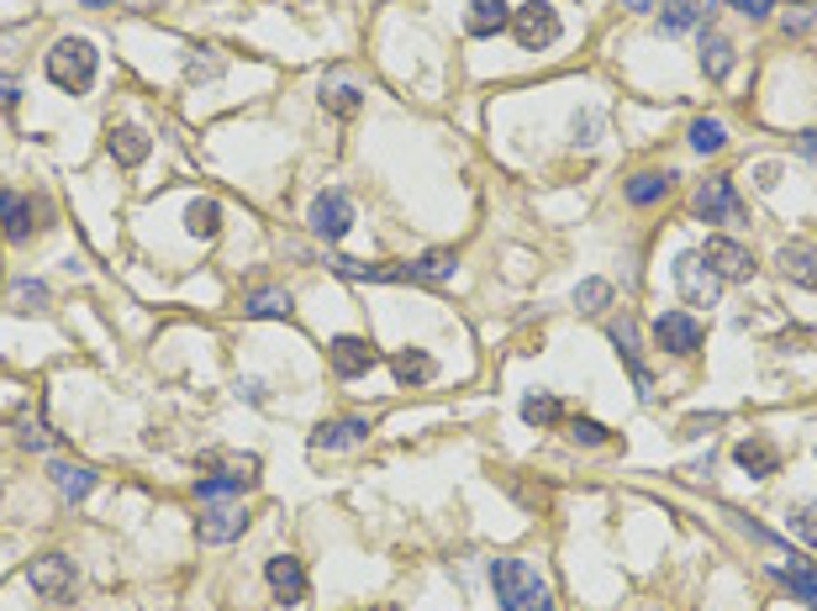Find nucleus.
Instances as JSON below:
<instances>
[{
    "label": "nucleus",
    "instance_id": "obj_1",
    "mask_svg": "<svg viewBox=\"0 0 817 611\" xmlns=\"http://www.w3.org/2000/svg\"><path fill=\"white\" fill-rule=\"evenodd\" d=\"M491 586H496L502 611H553L549 586H544L538 569L523 565V559H496V565H491Z\"/></svg>",
    "mask_w": 817,
    "mask_h": 611
},
{
    "label": "nucleus",
    "instance_id": "obj_2",
    "mask_svg": "<svg viewBox=\"0 0 817 611\" xmlns=\"http://www.w3.org/2000/svg\"><path fill=\"white\" fill-rule=\"evenodd\" d=\"M96 64H100L96 43H85V37H58L53 53H49V79L58 85V90L85 95L90 85H96Z\"/></svg>",
    "mask_w": 817,
    "mask_h": 611
},
{
    "label": "nucleus",
    "instance_id": "obj_3",
    "mask_svg": "<svg viewBox=\"0 0 817 611\" xmlns=\"http://www.w3.org/2000/svg\"><path fill=\"white\" fill-rule=\"evenodd\" d=\"M559 32H565V22H559V11H553L549 0H528V6H517V11H512V37L528 47V53L553 47V43H559Z\"/></svg>",
    "mask_w": 817,
    "mask_h": 611
},
{
    "label": "nucleus",
    "instance_id": "obj_4",
    "mask_svg": "<svg viewBox=\"0 0 817 611\" xmlns=\"http://www.w3.org/2000/svg\"><path fill=\"white\" fill-rule=\"evenodd\" d=\"M675 290H680V301L686 306H718L722 280L707 269L701 254H680V259H675Z\"/></svg>",
    "mask_w": 817,
    "mask_h": 611
},
{
    "label": "nucleus",
    "instance_id": "obj_5",
    "mask_svg": "<svg viewBox=\"0 0 817 611\" xmlns=\"http://www.w3.org/2000/svg\"><path fill=\"white\" fill-rule=\"evenodd\" d=\"M26 586L37 590L43 601H69L74 596V565L64 559V554H43V559L26 565Z\"/></svg>",
    "mask_w": 817,
    "mask_h": 611
},
{
    "label": "nucleus",
    "instance_id": "obj_6",
    "mask_svg": "<svg viewBox=\"0 0 817 611\" xmlns=\"http://www.w3.org/2000/svg\"><path fill=\"white\" fill-rule=\"evenodd\" d=\"M701 337H707V332H701V322L691 311H665V317L654 322V343L665 353H675V358H691V353L701 349Z\"/></svg>",
    "mask_w": 817,
    "mask_h": 611
},
{
    "label": "nucleus",
    "instance_id": "obj_7",
    "mask_svg": "<svg viewBox=\"0 0 817 611\" xmlns=\"http://www.w3.org/2000/svg\"><path fill=\"white\" fill-rule=\"evenodd\" d=\"M312 233L327 237V243H337V237H348V227H354V201L343 195V190H322L312 201Z\"/></svg>",
    "mask_w": 817,
    "mask_h": 611
},
{
    "label": "nucleus",
    "instance_id": "obj_8",
    "mask_svg": "<svg viewBox=\"0 0 817 611\" xmlns=\"http://www.w3.org/2000/svg\"><path fill=\"white\" fill-rule=\"evenodd\" d=\"M195 470L217 474V480L238 485V491H254V485H259V459H254V453H222V448H212V453L195 459Z\"/></svg>",
    "mask_w": 817,
    "mask_h": 611
},
{
    "label": "nucleus",
    "instance_id": "obj_9",
    "mask_svg": "<svg viewBox=\"0 0 817 611\" xmlns=\"http://www.w3.org/2000/svg\"><path fill=\"white\" fill-rule=\"evenodd\" d=\"M606 337H612V349L623 353V364H627V375H633V385H638V396L654 400V375H649V364H644V349H638V328H633V317L612 322Z\"/></svg>",
    "mask_w": 817,
    "mask_h": 611
},
{
    "label": "nucleus",
    "instance_id": "obj_10",
    "mask_svg": "<svg viewBox=\"0 0 817 611\" xmlns=\"http://www.w3.org/2000/svg\"><path fill=\"white\" fill-rule=\"evenodd\" d=\"M697 216L701 222H744V201H739L728 174H718V180H707L697 190Z\"/></svg>",
    "mask_w": 817,
    "mask_h": 611
},
{
    "label": "nucleus",
    "instance_id": "obj_11",
    "mask_svg": "<svg viewBox=\"0 0 817 611\" xmlns=\"http://www.w3.org/2000/svg\"><path fill=\"white\" fill-rule=\"evenodd\" d=\"M701 259H707V269H712L718 280H749V275H754L749 248H744V243H733V237H707Z\"/></svg>",
    "mask_w": 817,
    "mask_h": 611
},
{
    "label": "nucleus",
    "instance_id": "obj_12",
    "mask_svg": "<svg viewBox=\"0 0 817 611\" xmlns=\"http://www.w3.org/2000/svg\"><path fill=\"white\" fill-rule=\"evenodd\" d=\"M243 527H248V512L233 506V501H212V506L195 517L201 543H233V538H243Z\"/></svg>",
    "mask_w": 817,
    "mask_h": 611
},
{
    "label": "nucleus",
    "instance_id": "obj_13",
    "mask_svg": "<svg viewBox=\"0 0 817 611\" xmlns=\"http://www.w3.org/2000/svg\"><path fill=\"white\" fill-rule=\"evenodd\" d=\"M327 358H333V369H337L343 379H359V375H369V369L380 364V353L369 349L364 337H333Z\"/></svg>",
    "mask_w": 817,
    "mask_h": 611
},
{
    "label": "nucleus",
    "instance_id": "obj_14",
    "mask_svg": "<svg viewBox=\"0 0 817 611\" xmlns=\"http://www.w3.org/2000/svg\"><path fill=\"white\" fill-rule=\"evenodd\" d=\"M265 580H269V590H275V596H280L286 607L307 601V569H301V559H290V554L269 559V565H265Z\"/></svg>",
    "mask_w": 817,
    "mask_h": 611
},
{
    "label": "nucleus",
    "instance_id": "obj_15",
    "mask_svg": "<svg viewBox=\"0 0 817 611\" xmlns=\"http://www.w3.org/2000/svg\"><path fill=\"white\" fill-rule=\"evenodd\" d=\"M733 459H739V470L749 480H770V474L781 470V448L770 443V438H744V443L733 448Z\"/></svg>",
    "mask_w": 817,
    "mask_h": 611
},
{
    "label": "nucleus",
    "instance_id": "obj_16",
    "mask_svg": "<svg viewBox=\"0 0 817 611\" xmlns=\"http://www.w3.org/2000/svg\"><path fill=\"white\" fill-rule=\"evenodd\" d=\"M781 275L792 285H802V290H817V243H786L781 248Z\"/></svg>",
    "mask_w": 817,
    "mask_h": 611
},
{
    "label": "nucleus",
    "instance_id": "obj_17",
    "mask_svg": "<svg viewBox=\"0 0 817 611\" xmlns=\"http://www.w3.org/2000/svg\"><path fill=\"white\" fill-rule=\"evenodd\" d=\"M369 443V422L364 417H343V422H322L312 432V453H322V448H359Z\"/></svg>",
    "mask_w": 817,
    "mask_h": 611
},
{
    "label": "nucleus",
    "instance_id": "obj_18",
    "mask_svg": "<svg viewBox=\"0 0 817 611\" xmlns=\"http://www.w3.org/2000/svg\"><path fill=\"white\" fill-rule=\"evenodd\" d=\"M32 201L26 195H17V190H0V233L11 237V243H26L32 237Z\"/></svg>",
    "mask_w": 817,
    "mask_h": 611
},
{
    "label": "nucleus",
    "instance_id": "obj_19",
    "mask_svg": "<svg viewBox=\"0 0 817 611\" xmlns=\"http://www.w3.org/2000/svg\"><path fill=\"white\" fill-rule=\"evenodd\" d=\"M707 6H712V0H665V6H659V32H665V37H680V32L701 26L707 22Z\"/></svg>",
    "mask_w": 817,
    "mask_h": 611
},
{
    "label": "nucleus",
    "instance_id": "obj_20",
    "mask_svg": "<svg viewBox=\"0 0 817 611\" xmlns=\"http://www.w3.org/2000/svg\"><path fill=\"white\" fill-rule=\"evenodd\" d=\"M470 37H496L502 26H512V11H506V0H470Z\"/></svg>",
    "mask_w": 817,
    "mask_h": 611
},
{
    "label": "nucleus",
    "instance_id": "obj_21",
    "mask_svg": "<svg viewBox=\"0 0 817 611\" xmlns=\"http://www.w3.org/2000/svg\"><path fill=\"white\" fill-rule=\"evenodd\" d=\"M106 148H111V159H117L121 169H132V164H143L148 159V132L143 127H111V138H106Z\"/></svg>",
    "mask_w": 817,
    "mask_h": 611
},
{
    "label": "nucleus",
    "instance_id": "obj_22",
    "mask_svg": "<svg viewBox=\"0 0 817 611\" xmlns=\"http://www.w3.org/2000/svg\"><path fill=\"white\" fill-rule=\"evenodd\" d=\"M701 69H707V79H728L733 74V43L722 32H701Z\"/></svg>",
    "mask_w": 817,
    "mask_h": 611
},
{
    "label": "nucleus",
    "instance_id": "obj_23",
    "mask_svg": "<svg viewBox=\"0 0 817 611\" xmlns=\"http://www.w3.org/2000/svg\"><path fill=\"white\" fill-rule=\"evenodd\" d=\"M670 185H675L670 169H665V174H659V169L633 174V180H627V201H633V206H654V201H665V195H670Z\"/></svg>",
    "mask_w": 817,
    "mask_h": 611
},
{
    "label": "nucleus",
    "instance_id": "obj_24",
    "mask_svg": "<svg viewBox=\"0 0 817 611\" xmlns=\"http://www.w3.org/2000/svg\"><path fill=\"white\" fill-rule=\"evenodd\" d=\"M390 369H396V379H401V385H428V379L438 375L433 353H422V349L396 353V358H390Z\"/></svg>",
    "mask_w": 817,
    "mask_h": 611
},
{
    "label": "nucleus",
    "instance_id": "obj_25",
    "mask_svg": "<svg viewBox=\"0 0 817 611\" xmlns=\"http://www.w3.org/2000/svg\"><path fill=\"white\" fill-rule=\"evenodd\" d=\"M775 580H781V586L792 590V596H802V601L817 611V569L807 565V559H792L786 569H775Z\"/></svg>",
    "mask_w": 817,
    "mask_h": 611
},
{
    "label": "nucleus",
    "instance_id": "obj_26",
    "mask_svg": "<svg viewBox=\"0 0 817 611\" xmlns=\"http://www.w3.org/2000/svg\"><path fill=\"white\" fill-rule=\"evenodd\" d=\"M53 485L64 491V501H85V495L96 491V470H85V464H53Z\"/></svg>",
    "mask_w": 817,
    "mask_h": 611
},
{
    "label": "nucleus",
    "instance_id": "obj_27",
    "mask_svg": "<svg viewBox=\"0 0 817 611\" xmlns=\"http://www.w3.org/2000/svg\"><path fill=\"white\" fill-rule=\"evenodd\" d=\"M449 275H454V254L449 248H433L428 259L411 264V285H443Z\"/></svg>",
    "mask_w": 817,
    "mask_h": 611
},
{
    "label": "nucleus",
    "instance_id": "obj_28",
    "mask_svg": "<svg viewBox=\"0 0 817 611\" xmlns=\"http://www.w3.org/2000/svg\"><path fill=\"white\" fill-rule=\"evenodd\" d=\"M243 311H248V317H280V322H290V311H295V301H290L286 290H254Z\"/></svg>",
    "mask_w": 817,
    "mask_h": 611
},
{
    "label": "nucleus",
    "instance_id": "obj_29",
    "mask_svg": "<svg viewBox=\"0 0 817 611\" xmlns=\"http://www.w3.org/2000/svg\"><path fill=\"white\" fill-rule=\"evenodd\" d=\"M222 227V206L217 201H191V212H185V233L191 237H217Z\"/></svg>",
    "mask_w": 817,
    "mask_h": 611
},
{
    "label": "nucleus",
    "instance_id": "obj_30",
    "mask_svg": "<svg viewBox=\"0 0 817 611\" xmlns=\"http://www.w3.org/2000/svg\"><path fill=\"white\" fill-rule=\"evenodd\" d=\"M322 106H327L333 117H354V111H359V90H354L348 79H333V85H322Z\"/></svg>",
    "mask_w": 817,
    "mask_h": 611
},
{
    "label": "nucleus",
    "instance_id": "obj_31",
    "mask_svg": "<svg viewBox=\"0 0 817 611\" xmlns=\"http://www.w3.org/2000/svg\"><path fill=\"white\" fill-rule=\"evenodd\" d=\"M722 142H728V127H722L718 117H697V121H691V148H697V153H718Z\"/></svg>",
    "mask_w": 817,
    "mask_h": 611
},
{
    "label": "nucleus",
    "instance_id": "obj_32",
    "mask_svg": "<svg viewBox=\"0 0 817 611\" xmlns=\"http://www.w3.org/2000/svg\"><path fill=\"white\" fill-rule=\"evenodd\" d=\"M576 306L585 311V317H601V311L612 306V285H606V280H580L576 285Z\"/></svg>",
    "mask_w": 817,
    "mask_h": 611
},
{
    "label": "nucleus",
    "instance_id": "obj_33",
    "mask_svg": "<svg viewBox=\"0 0 817 611\" xmlns=\"http://www.w3.org/2000/svg\"><path fill=\"white\" fill-rule=\"evenodd\" d=\"M523 417H528L533 427H553V422H559V400L544 396V390H533V396L523 400Z\"/></svg>",
    "mask_w": 817,
    "mask_h": 611
},
{
    "label": "nucleus",
    "instance_id": "obj_34",
    "mask_svg": "<svg viewBox=\"0 0 817 611\" xmlns=\"http://www.w3.org/2000/svg\"><path fill=\"white\" fill-rule=\"evenodd\" d=\"M185 74H191V79H217L222 58L212 53V47H185Z\"/></svg>",
    "mask_w": 817,
    "mask_h": 611
},
{
    "label": "nucleus",
    "instance_id": "obj_35",
    "mask_svg": "<svg viewBox=\"0 0 817 611\" xmlns=\"http://www.w3.org/2000/svg\"><path fill=\"white\" fill-rule=\"evenodd\" d=\"M11 306H17V311H43V306H49V285L43 280H17Z\"/></svg>",
    "mask_w": 817,
    "mask_h": 611
},
{
    "label": "nucleus",
    "instance_id": "obj_36",
    "mask_svg": "<svg viewBox=\"0 0 817 611\" xmlns=\"http://www.w3.org/2000/svg\"><path fill=\"white\" fill-rule=\"evenodd\" d=\"M22 443L37 448V453H43V448H53V432L43 427V417H22Z\"/></svg>",
    "mask_w": 817,
    "mask_h": 611
},
{
    "label": "nucleus",
    "instance_id": "obj_37",
    "mask_svg": "<svg viewBox=\"0 0 817 611\" xmlns=\"http://www.w3.org/2000/svg\"><path fill=\"white\" fill-rule=\"evenodd\" d=\"M591 142H601V117L596 111H580L576 117V148H591Z\"/></svg>",
    "mask_w": 817,
    "mask_h": 611
},
{
    "label": "nucleus",
    "instance_id": "obj_38",
    "mask_svg": "<svg viewBox=\"0 0 817 611\" xmlns=\"http://www.w3.org/2000/svg\"><path fill=\"white\" fill-rule=\"evenodd\" d=\"M570 438H576V443H606V427L591 422V417H576V422H570Z\"/></svg>",
    "mask_w": 817,
    "mask_h": 611
},
{
    "label": "nucleus",
    "instance_id": "obj_39",
    "mask_svg": "<svg viewBox=\"0 0 817 611\" xmlns=\"http://www.w3.org/2000/svg\"><path fill=\"white\" fill-rule=\"evenodd\" d=\"M718 422H722L718 411H707V417H686V422H680V438H707Z\"/></svg>",
    "mask_w": 817,
    "mask_h": 611
},
{
    "label": "nucleus",
    "instance_id": "obj_40",
    "mask_svg": "<svg viewBox=\"0 0 817 611\" xmlns=\"http://www.w3.org/2000/svg\"><path fill=\"white\" fill-rule=\"evenodd\" d=\"M728 6H733V11H744L749 22H765L770 11H775V0H728Z\"/></svg>",
    "mask_w": 817,
    "mask_h": 611
},
{
    "label": "nucleus",
    "instance_id": "obj_41",
    "mask_svg": "<svg viewBox=\"0 0 817 611\" xmlns=\"http://www.w3.org/2000/svg\"><path fill=\"white\" fill-rule=\"evenodd\" d=\"M796 533H802L807 543H817V512H813V506H802V512H796Z\"/></svg>",
    "mask_w": 817,
    "mask_h": 611
},
{
    "label": "nucleus",
    "instance_id": "obj_42",
    "mask_svg": "<svg viewBox=\"0 0 817 611\" xmlns=\"http://www.w3.org/2000/svg\"><path fill=\"white\" fill-rule=\"evenodd\" d=\"M17 79H6V74H0V111H11V106H17Z\"/></svg>",
    "mask_w": 817,
    "mask_h": 611
},
{
    "label": "nucleus",
    "instance_id": "obj_43",
    "mask_svg": "<svg viewBox=\"0 0 817 611\" xmlns=\"http://www.w3.org/2000/svg\"><path fill=\"white\" fill-rule=\"evenodd\" d=\"M754 180H760V190H775V180H781V164H760V169H754Z\"/></svg>",
    "mask_w": 817,
    "mask_h": 611
},
{
    "label": "nucleus",
    "instance_id": "obj_44",
    "mask_svg": "<svg viewBox=\"0 0 817 611\" xmlns=\"http://www.w3.org/2000/svg\"><path fill=\"white\" fill-rule=\"evenodd\" d=\"M807 22H813V6H796V17H786V32H802Z\"/></svg>",
    "mask_w": 817,
    "mask_h": 611
},
{
    "label": "nucleus",
    "instance_id": "obj_45",
    "mask_svg": "<svg viewBox=\"0 0 817 611\" xmlns=\"http://www.w3.org/2000/svg\"><path fill=\"white\" fill-rule=\"evenodd\" d=\"M796 148H802V153H807V159L817 164V127H813V132H802V138H796Z\"/></svg>",
    "mask_w": 817,
    "mask_h": 611
},
{
    "label": "nucleus",
    "instance_id": "obj_46",
    "mask_svg": "<svg viewBox=\"0 0 817 611\" xmlns=\"http://www.w3.org/2000/svg\"><path fill=\"white\" fill-rule=\"evenodd\" d=\"M238 396H248V400H265V385H259V379H238Z\"/></svg>",
    "mask_w": 817,
    "mask_h": 611
},
{
    "label": "nucleus",
    "instance_id": "obj_47",
    "mask_svg": "<svg viewBox=\"0 0 817 611\" xmlns=\"http://www.w3.org/2000/svg\"><path fill=\"white\" fill-rule=\"evenodd\" d=\"M627 11H659V0H623Z\"/></svg>",
    "mask_w": 817,
    "mask_h": 611
},
{
    "label": "nucleus",
    "instance_id": "obj_48",
    "mask_svg": "<svg viewBox=\"0 0 817 611\" xmlns=\"http://www.w3.org/2000/svg\"><path fill=\"white\" fill-rule=\"evenodd\" d=\"M79 6H111V0H79Z\"/></svg>",
    "mask_w": 817,
    "mask_h": 611
}]
</instances>
